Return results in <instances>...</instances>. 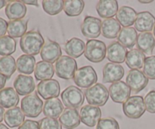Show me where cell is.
Instances as JSON below:
<instances>
[{
	"mask_svg": "<svg viewBox=\"0 0 155 129\" xmlns=\"http://www.w3.org/2000/svg\"><path fill=\"white\" fill-rule=\"evenodd\" d=\"M101 24L99 18L87 15L81 24L82 33L87 38L98 37L101 33Z\"/></svg>",
	"mask_w": 155,
	"mask_h": 129,
	"instance_id": "cell-12",
	"label": "cell"
},
{
	"mask_svg": "<svg viewBox=\"0 0 155 129\" xmlns=\"http://www.w3.org/2000/svg\"><path fill=\"white\" fill-rule=\"evenodd\" d=\"M6 2H7L5 1V0H0V9H2L5 5Z\"/></svg>",
	"mask_w": 155,
	"mask_h": 129,
	"instance_id": "cell-47",
	"label": "cell"
},
{
	"mask_svg": "<svg viewBox=\"0 0 155 129\" xmlns=\"http://www.w3.org/2000/svg\"><path fill=\"white\" fill-rule=\"evenodd\" d=\"M106 54L107 46L104 42L98 39L88 40L84 52L86 59L94 63H99L104 60Z\"/></svg>",
	"mask_w": 155,
	"mask_h": 129,
	"instance_id": "cell-5",
	"label": "cell"
},
{
	"mask_svg": "<svg viewBox=\"0 0 155 129\" xmlns=\"http://www.w3.org/2000/svg\"><path fill=\"white\" fill-rule=\"evenodd\" d=\"M39 123L40 129H62L60 121L56 118L45 117L42 118Z\"/></svg>",
	"mask_w": 155,
	"mask_h": 129,
	"instance_id": "cell-40",
	"label": "cell"
},
{
	"mask_svg": "<svg viewBox=\"0 0 155 129\" xmlns=\"http://www.w3.org/2000/svg\"><path fill=\"white\" fill-rule=\"evenodd\" d=\"M109 91L101 83H95L85 90V97L89 105L94 106H103L109 98Z\"/></svg>",
	"mask_w": 155,
	"mask_h": 129,
	"instance_id": "cell-2",
	"label": "cell"
},
{
	"mask_svg": "<svg viewBox=\"0 0 155 129\" xmlns=\"http://www.w3.org/2000/svg\"><path fill=\"white\" fill-rule=\"evenodd\" d=\"M18 129H40L39 123L33 120H26Z\"/></svg>",
	"mask_w": 155,
	"mask_h": 129,
	"instance_id": "cell-42",
	"label": "cell"
},
{
	"mask_svg": "<svg viewBox=\"0 0 155 129\" xmlns=\"http://www.w3.org/2000/svg\"><path fill=\"white\" fill-rule=\"evenodd\" d=\"M19 96L14 88L5 87L0 90V106L3 108L12 109L19 103Z\"/></svg>",
	"mask_w": 155,
	"mask_h": 129,
	"instance_id": "cell-22",
	"label": "cell"
},
{
	"mask_svg": "<svg viewBox=\"0 0 155 129\" xmlns=\"http://www.w3.org/2000/svg\"><path fill=\"white\" fill-rule=\"evenodd\" d=\"M61 100L68 108L77 109L81 107L84 103L85 95L77 87L70 86L61 93Z\"/></svg>",
	"mask_w": 155,
	"mask_h": 129,
	"instance_id": "cell-8",
	"label": "cell"
},
{
	"mask_svg": "<svg viewBox=\"0 0 155 129\" xmlns=\"http://www.w3.org/2000/svg\"><path fill=\"white\" fill-rule=\"evenodd\" d=\"M42 8L47 14L56 15L64 8V1L62 0H43Z\"/></svg>",
	"mask_w": 155,
	"mask_h": 129,
	"instance_id": "cell-37",
	"label": "cell"
},
{
	"mask_svg": "<svg viewBox=\"0 0 155 129\" xmlns=\"http://www.w3.org/2000/svg\"><path fill=\"white\" fill-rule=\"evenodd\" d=\"M120 23L114 18L105 19L101 24V33L102 36L107 39H114L117 37L121 30Z\"/></svg>",
	"mask_w": 155,
	"mask_h": 129,
	"instance_id": "cell-29",
	"label": "cell"
},
{
	"mask_svg": "<svg viewBox=\"0 0 155 129\" xmlns=\"http://www.w3.org/2000/svg\"><path fill=\"white\" fill-rule=\"evenodd\" d=\"M126 82L133 93H138L146 87L148 78L140 70H131L127 74Z\"/></svg>",
	"mask_w": 155,
	"mask_h": 129,
	"instance_id": "cell-9",
	"label": "cell"
},
{
	"mask_svg": "<svg viewBox=\"0 0 155 129\" xmlns=\"http://www.w3.org/2000/svg\"><path fill=\"white\" fill-rule=\"evenodd\" d=\"M135 29L138 31L145 33L151 32L155 25V18L149 12H142L137 14L135 21Z\"/></svg>",
	"mask_w": 155,
	"mask_h": 129,
	"instance_id": "cell-19",
	"label": "cell"
},
{
	"mask_svg": "<svg viewBox=\"0 0 155 129\" xmlns=\"http://www.w3.org/2000/svg\"><path fill=\"white\" fill-rule=\"evenodd\" d=\"M25 120V115L19 107L9 109L5 112L4 121L8 127H20Z\"/></svg>",
	"mask_w": 155,
	"mask_h": 129,
	"instance_id": "cell-24",
	"label": "cell"
},
{
	"mask_svg": "<svg viewBox=\"0 0 155 129\" xmlns=\"http://www.w3.org/2000/svg\"><path fill=\"white\" fill-rule=\"evenodd\" d=\"M37 93L44 100L57 98L60 95L61 87L58 81L54 79L42 80L37 85Z\"/></svg>",
	"mask_w": 155,
	"mask_h": 129,
	"instance_id": "cell-10",
	"label": "cell"
},
{
	"mask_svg": "<svg viewBox=\"0 0 155 129\" xmlns=\"http://www.w3.org/2000/svg\"><path fill=\"white\" fill-rule=\"evenodd\" d=\"M4 115H5L4 108L2 107V106H0V122H2V120L4 119Z\"/></svg>",
	"mask_w": 155,
	"mask_h": 129,
	"instance_id": "cell-46",
	"label": "cell"
},
{
	"mask_svg": "<svg viewBox=\"0 0 155 129\" xmlns=\"http://www.w3.org/2000/svg\"><path fill=\"white\" fill-rule=\"evenodd\" d=\"M136 17V10L129 6H122L116 15L117 21L124 27H129L135 24Z\"/></svg>",
	"mask_w": 155,
	"mask_h": 129,
	"instance_id": "cell-25",
	"label": "cell"
},
{
	"mask_svg": "<svg viewBox=\"0 0 155 129\" xmlns=\"http://www.w3.org/2000/svg\"><path fill=\"white\" fill-rule=\"evenodd\" d=\"M5 12L11 21L21 20L27 13V7L21 1H10L6 5Z\"/></svg>",
	"mask_w": 155,
	"mask_h": 129,
	"instance_id": "cell-20",
	"label": "cell"
},
{
	"mask_svg": "<svg viewBox=\"0 0 155 129\" xmlns=\"http://www.w3.org/2000/svg\"><path fill=\"white\" fill-rule=\"evenodd\" d=\"M16 50V41L10 36L0 37V56H8Z\"/></svg>",
	"mask_w": 155,
	"mask_h": 129,
	"instance_id": "cell-36",
	"label": "cell"
},
{
	"mask_svg": "<svg viewBox=\"0 0 155 129\" xmlns=\"http://www.w3.org/2000/svg\"><path fill=\"white\" fill-rule=\"evenodd\" d=\"M86 49V44L84 41L79 38L74 37L68 41L64 46V49L70 57H80L84 53Z\"/></svg>",
	"mask_w": 155,
	"mask_h": 129,
	"instance_id": "cell-26",
	"label": "cell"
},
{
	"mask_svg": "<svg viewBox=\"0 0 155 129\" xmlns=\"http://www.w3.org/2000/svg\"><path fill=\"white\" fill-rule=\"evenodd\" d=\"M8 23L3 18H0V37L4 36L8 30Z\"/></svg>",
	"mask_w": 155,
	"mask_h": 129,
	"instance_id": "cell-43",
	"label": "cell"
},
{
	"mask_svg": "<svg viewBox=\"0 0 155 129\" xmlns=\"http://www.w3.org/2000/svg\"><path fill=\"white\" fill-rule=\"evenodd\" d=\"M64 111V105L59 99L53 98L46 100L43 106V114L48 118H57Z\"/></svg>",
	"mask_w": 155,
	"mask_h": 129,
	"instance_id": "cell-28",
	"label": "cell"
},
{
	"mask_svg": "<svg viewBox=\"0 0 155 129\" xmlns=\"http://www.w3.org/2000/svg\"><path fill=\"white\" fill-rule=\"evenodd\" d=\"M74 81L79 87L89 88L98 81V75L92 66H84L77 69Z\"/></svg>",
	"mask_w": 155,
	"mask_h": 129,
	"instance_id": "cell-7",
	"label": "cell"
},
{
	"mask_svg": "<svg viewBox=\"0 0 155 129\" xmlns=\"http://www.w3.org/2000/svg\"><path fill=\"white\" fill-rule=\"evenodd\" d=\"M139 2L140 3H142V4H149V3L153 2L152 0H148V1H146V0H145V1H142V0H139Z\"/></svg>",
	"mask_w": 155,
	"mask_h": 129,
	"instance_id": "cell-48",
	"label": "cell"
},
{
	"mask_svg": "<svg viewBox=\"0 0 155 129\" xmlns=\"http://www.w3.org/2000/svg\"><path fill=\"white\" fill-rule=\"evenodd\" d=\"M54 66L51 63L40 61L37 62L34 70V75L36 80H50L54 76Z\"/></svg>",
	"mask_w": 155,
	"mask_h": 129,
	"instance_id": "cell-30",
	"label": "cell"
},
{
	"mask_svg": "<svg viewBox=\"0 0 155 129\" xmlns=\"http://www.w3.org/2000/svg\"><path fill=\"white\" fill-rule=\"evenodd\" d=\"M138 49L146 55L152 54L155 47V38L151 32L139 33L136 42Z\"/></svg>",
	"mask_w": 155,
	"mask_h": 129,
	"instance_id": "cell-23",
	"label": "cell"
},
{
	"mask_svg": "<svg viewBox=\"0 0 155 129\" xmlns=\"http://www.w3.org/2000/svg\"><path fill=\"white\" fill-rule=\"evenodd\" d=\"M61 124L66 129H74L80 124V113L76 109L66 108L59 117Z\"/></svg>",
	"mask_w": 155,
	"mask_h": 129,
	"instance_id": "cell-17",
	"label": "cell"
},
{
	"mask_svg": "<svg viewBox=\"0 0 155 129\" xmlns=\"http://www.w3.org/2000/svg\"><path fill=\"white\" fill-rule=\"evenodd\" d=\"M17 68L16 62L12 56H2L0 58V73L7 79L12 77Z\"/></svg>",
	"mask_w": 155,
	"mask_h": 129,
	"instance_id": "cell-35",
	"label": "cell"
},
{
	"mask_svg": "<svg viewBox=\"0 0 155 129\" xmlns=\"http://www.w3.org/2000/svg\"><path fill=\"white\" fill-rule=\"evenodd\" d=\"M61 49L57 42L47 39L40 52V56L45 62L53 63L61 57Z\"/></svg>",
	"mask_w": 155,
	"mask_h": 129,
	"instance_id": "cell-14",
	"label": "cell"
},
{
	"mask_svg": "<svg viewBox=\"0 0 155 129\" xmlns=\"http://www.w3.org/2000/svg\"><path fill=\"white\" fill-rule=\"evenodd\" d=\"M44 43V38L39 31L30 30L21 38L20 47L24 53L33 56L40 53Z\"/></svg>",
	"mask_w": 155,
	"mask_h": 129,
	"instance_id": "cell-1",
	"label": "cell"
},
{
	"mask_svg": "<svg viewBox=\"0 0 155 129\" xmlns=\"http://www.w3.org/2000/svg\"><path fill=\"white\" fill-rule=\"evenodd\" d=\"M138 34L136 30L132 27H124L121 29L117 36L118 42L125 48L133 49L137 42Z\"/></svg>",
	"mask_w": 155,
	"mask_h": 129,
	"instance_id": "cell-27",
	"label": "cell"
},
{
	"mask_svg": "<svg viewBox=\"0 0 155 129\" xmlns=\"http://www.w3.org/2000/svg\"><path fill=\"white\" fill-rule=\"evenodd\" d=\"M22 2L24 4H27V5H36L38 6V2L36 0H33V1H27V0H23Z\"/></svg>",
	"mask_w": 155,
	"mask_h": 129,
	"instance_id": "cell-45",
	"label": "cell"
},
{
	"mask_svg": "<svg viewBox=\"0 0 155 129\" xmlns=\"http://www.w3.org/2000/svg\"><path fill=\"white\" fill-rule=\"evenodd\" d=\"M0 129H9V128L5 125V124H1V123H0Z\"/></svg>",
	"mask_w": 155,
	"mask_h": 129,
	"instance_id": "cell-49",
	"label": "cell"
},
{
	"mask_svg": "<svg viewBox=\"0 0 155 129\" xmlns=\"http://www.w3.org/2000/svg\"><path fill=\"white\" fill-rule=\"evenodd\" d=\"M98 15L103 18H112L118 12V3L116 0H100L96 5Z\"/></svg>",
	"mask_w": 155,
	"mask_h": 129,
	"instance_id": "cell-21",
	"label": "cell"
},
{
	"mask_svg": "<svg viewBox=\"0 0 155 129\" xmlns=\"http://www.w3.org/2000/svg\"><path fill=\"white\" fill-rule=\"evenodd\" d=\"M14 87L18 95H30L36 87L34 79L31 76L19 74L14 80Z\"/></svg>",
	"mask_w": 155,
	"mask_h": 129,
	"instance_id": "cell-16",
	"label": "cell"
},
{
	"mask_svg": "<svg viewBox=\"0 0 155 129\" xmlns=\"http://www.w3.org/2000/svg\"><path fill=\"white\" fill-rule=\"evenodd\" d=\"M145 105L146 110L150 113H155V90H151L145 97Z\"/></svg>",
	"mask_w": 155,
	"mask_h": 129,
	"instance_id": "cell-41",
	"label": "cell"
},
{
	"mask_svg": "<svg viewBox=\"0 0 155 129\" xmlns=\"http://www.w3.org/2000/svg\"><path fill=\"white\" fill-rule=\"evenodd\" d=\"M96 129H120L118 121L111 117L103 118L97 124Z\"/></svg>",
	"mask_w": 155,
	"mask_h": 129,
	"instance_id": "cell-39",
	"label": "cell"
},
{
	"mask_svg": "<svg viewBox=\"0 0 155 129\" xmlns=\"http://www.w3.org/2000/svg\"><path fill=\"white\" fill-rule=\"evenodd\" d=\"M153 30H154V33H153V35H154V38H155V25H154V29H153Z\"/></svg>",
	"mask_w": 155,
	"mask_h": 129,
	"instance_id": "cell-50",
	"label": "cell"
},
{
	"mask_svg": "<svg viewBox=\"0 0 155 129\" xmlns=\"http://www.w3.org/2000/svg\"><path fill=\"white\" fill-rule=\"evenodd\" d=\"M54 71L60 78L64 80L74 78V74L77 71V61L70 56H62L55 62Z\"/></svg>",
	"mask_w": 155,
	"mask_h": 129,
	"instance_id": "cell-3",
	"label": "cell"
},
{
	"mask_svg": "<svg viewBox=\"0 0 155 129\" xmlns=\"http://www.w3.org/2000/svg\"><path fill=\"white\" fill-rule=\"evenodd\" d=\"M145 59V55L142 52L138 49H134L129 51L127 53L126 63L132 70H139L143 67Z\"/></svg>",
	"mask_w": 155,
	"mask_h": 129,
	"instance_id": "cell-31",
	"label": "cell"
},
{
	"mask_svg": "<svg viewBox=\"0 0 155 129\" xmlns=\"http://www.w3.org/2000/svg\"><path fill=\"white\" fill-rule=\"evenodd\" d=\"M6 80H7V78L2 74L0 73V90L4 89V87L5 86Z\"/></svg>",
	"mask_w": 155,
	"mask_h": 129,
	"instance_id": "cell-44",
	"label": "cell"
},
{
	"mask_svg": "<svg viewBox=\"0 0 155 129\" xmlns=\"http://www.w3.org/2000/svg\"><path fill=\"white\" fill-rule=\"evenodd\" d=\"M21 110L25 116L29 118H36L43 110V102L42 101L36 93L30 94L21 100Z\"/></svg>",
	"mask_w": 155,
	"mask_h": 129,
	"instance_id": "cell-6",
	"label": "cell"
},
{
	"mask_svg": "<svg viewBox=\"0 0 155 129\" xmlns=\"http://www.w3.org/2000/svg\"><path fill=\"white\" fill-rule=\"evenodd\" d=\"M80 120L88 127H94L98 124L101 117V110L98 106L86 105L80 112Z\"/></svg>",
	"mask_w": 155,
	"mask_h": 129,
	"instance_id": "cell-11",
	"label": "cell"
},
{
	"mask_svg": "<svg viewBox=\"0 0 155 129\" xmlns=\"http://www.w3.org/2000/svg\"><path fill=\"white\" fill-rule=\"evenodd\" d=\"M124 68L118 64L108 62L103 68V83H115L120 81L124 76Z\"/></svg>",
	"mask_w": 155,
	"mask_h": 129,
	"instance_id": "cell-15",
	"label": "cell"
},
{
	"mask_svg": "<svg viewBox=\"0 0 155 129\" xmlns=\"http://www.w3.org/2000/svg\"><path fill=\"white\" fill-rule=\"evenodd\" d=\"M85 2L82 0H65L64 1V12L69 17L79 16L83 12Z\"/></svg>",
	"mask_w": 155,
	"mask_h": 129,
	"instance_id": "cell-34",
	"label": "cell"
},
{
	"mask_svg": "<svg viewBox=\"0 0 155 129\" xmlns=\"http://www.w3.org/2000/svg\"><path fill=\"white\" fill-rule=\"evenodd\" d=\"M28 20H15L10 21L8 24V33L12 38L22 37L26 33Z\"/></svg>",
	"mask_w": 155,
	"mask_h": 129,
	"instance_id": "cell-33",
	"label": "cell"
},
{
	"mask_svg": "<svg viewBox=\"0 0 155 129\" xmlns=\"http://www.w3.org/2000/svg\"><path fill=\"white\" fill-rule=\"evenodd\" d=\"M123 111L129 118L138 119L141 118L146 111L143 97L142 96L130 97L123 104Z\"/></svg>",
	"mask_w": 155,
	"mask_h": 129,
	"instance_id": "cell-4",
	"label": "cell"
},
{
	"mask_svg": "<svg viewBox=\"0 0 155 129\" xmlns=\"http://www.w3.org/2000/svg\"><path fill=\"white\" fill-rule=\"evenodd\" d=\"M18 71L25 74H31L36 67V59L33 56L24 54L20 56L16 62Z\"/></svg>",
	"mask_w": 155,
	"mask_h": 129,
	"instance_id": "cell-32",
	"label": "cell"
},
{
	"mask_svg": "<svg viewBox=\"0 0 155 129\" xmlns=\"http://www.w3.org/2000/svg\"><path fill=\"white\" fill-rule=\"evenodd\" d=\"M130 94L131 90L122 80L113 83L109 87V95L114 103H124L130 98Z\"/></svg>",
	"mask_w": 155,
	"mask_h": 129,
	"instance_id": "cell-13",
	"label": "cell"
},
{
	"mask_svg": "<svg viewBox=\"0 0 155 129\" xmlns=\"http://www.w3.org/2000/svg\"><path fill=\"white\" fill-rule=\"evenodd\" d=\"M143 72L148 79L155 80V56H149L145 59Z\"/></svg>",
	"mask_w": 155,
	"mask_h": 129,
	"instance_id": "cell-38",
	"label": "cell"
},
{
	"mask_svg": "<svg viewBox=\"0 0 155 129\" xmlns=\"http://www.w3.org/2000/svg\"><path fill=\"white\" fill-rule=\"evenodd\" d=\"M127 49L119 42H113L107 47V58L113 63L120 64L125 62Z\"/></svg>",
	"mask_w": 155,
	"mask_h": 129,
	"instance_id": "cell-18",
	"label": "cell"
}]
</instances>
